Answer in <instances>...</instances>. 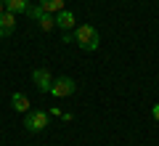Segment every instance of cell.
Here are the masks:
<instances>
[{"instance_id": "6da1fadb", "label": "cell", "mask_w": 159, "mask_h": 146, "mask_svg": "<svg viewBox=\"0 0 159 146\" xmlns=\"http://www.w3.org/2000/svg\"><path fill=\"white\" fill-rule=\"evenodd\" d=\"M72 40L82 48V51H96L98 45H101V35H98V29L93 27V24H80V27H74Z\"/></svg>"}, {"instance_id": "7a4b0ae2", "label": "cell", "mask_w": 159, "mask_h": 146, "mask_svg": "<svg viewBox=\"0 0 159 146\" xmlns=\"http://www.w3.org/2000/svg\"><path fill=\"white\" fill-rule=\"evenodd\" d=\"M29 19H34L37 21V27L43 29V32H51V29H56V16L53 13H48V11H43L40 6H29Z\"/></svg>"}, {"instance_id": "3957f363", "label": "cell", "mask_w": 159, "mask_h": 146, "mask_svg": "<svg viewBox=\"0 0 159 146\" xmlns=\"http://www.w3.org/2000/svg\"><path fill=\"white\" fill-rule=\"evenodd\" d=\"M24 128H27L29 133H43V130L48 128V112H43V109H37V112H27V117H24Z\"/></svg>"}, {"instance_id": "277c9868", "label": "cell", "mask_w": 159, "mask_h": 146, "mask_svg": "<svg viewBox=\"0 0 159 146\" xmlns=\"http://www.w3.org/2000/svg\"><path fill=\"white\" fill-rule=\"evenodd\" d=\"M74 90H77V82H74L72 77H53V85H51V96H56V98H66V96H72Z\"/></svg>"}, {"instance_id": "5b68a950", "label": "cell", "mask_w": 159, "mask_h": 146, "mask_svg": "<svg viewBox=\"0 0 159 146\" xmlns=\"http://www.w3.org/2000/svg\"><path fill=\"white\" fill-rule=\"evenodd\" d=\"M32 80H34V85H37L40 90H43V93H51V85H53V74L48 72V69H34L32 72Z\"/></svg>"}, {"instance_id": "8992f818", "label": "cell", "mask_w": 159, "mask_h": 146, "mask_svg": "<svg viewBox=\"0 0 159 146\" xmlns=\"http://www.w3.org/2000/svg\"><path fill=\"white\" fill-rule=\"evenodd\" d=\"M56 27H58V29H64V32L74 29V27H77V19H74V13H72V11H66V8H64L61 13H56Z\"/></svg>"}, {"instance_id": "52a82bcc", "label": "cell", "mask_w": 159, "mask_h": 146, "mask_svg": "<svg viewBox=\"0 0 159 146\" xmlns=\"http://www.w3.org/2000/svg\"><path fill=\"white\" fill-rule=\"evenodd\" d=\"M13 29H16V16L13 13H0V37H11Z\"/></svg>"}, {"instance_id": "ba28073f", "label": "cell", "mask_w": 159, "mask_h": 146, "mask_svg": "<svg viewBox=\"0 0 159 146\" xmlns=\"http://www.w3.org/2000/svg\"><path fill=\"white\" fill-rule=\"evenodd\" d=\"M6 11L19 16V13H27L29 11V0H6Z\"/></svg>"}, {"instance_id": "9c48e42d", "label": "cell", "mask_w": 159, "mask_h": 146, "mask_svg": "<svg viewBox=\"0 0 159 146\" xmlns=\"http://www.w3.org/2000/svg\"><path fill=\"white\" fill-rule=\"evenodd\" d=\"M11 106L16 109V112H24V114L32 112V109H29V98H27L24 93H13V96H11Z\"/></svg>"}, {"instance_id": "30bf717a", "label": "cell", "mask_w": 159, "mask_h": 146, "mask_svg": "<svg viewBox=\"0 0 159 146\" xmlns=\"http://www.w3.org/2000/svg\"><path fill=\"white\" fill-rule=\"evenodd\" d=\"M37 6L43 8V11H48V13H53V16H56V13L64 11V0H40Z\"/></svg>"}, {"instance_id": "8fae6325", "label": "cell", "mask_w": 159, "mask_h": 146, "mask_svg": "<svg viewBox=\"0 0 159 146\" xmlns=\"http://www.w3.org/2000/svg\"><path fill=\"white\" fill-rule=\"evenodd\" d=\"M151 117L159 122V104H154V109H151Z\"/></svg>"}, {"instance_id": "7c38bea8", "label": "cell", "mask_w": 159, "mask_h": 146, "mask_svg": "<svg viewBox=\"0 0 159 146\" xmlns=\"http://www.w3.org/2000/svg\"><path fill=\"white\" fill-rule=\"evenodd\" d=\"M0 13H6V0H0Z\"/></svg>"}]
</instances>
